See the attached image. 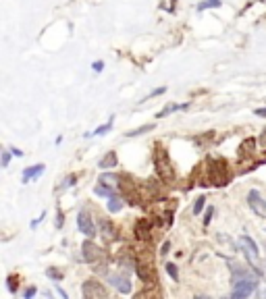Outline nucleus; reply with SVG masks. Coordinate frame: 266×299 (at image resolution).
<instances>
[{"label":"nucleus","instance_id":"f257e3e1","mask_svg":"<svg viewBox=\"0 0 266 299\" xmlns=\"http://www.w3.org/2000/svg\"><path fill=\"white\" fill-rule=\"evenodd\" d=\"M152 160H154V166H156V173H158L160 181H173V166H171L167 150L156 148L152 154Z\"/></svg>","mask_w":266,"mask_h":299},{"label":"nucleus","instance_id":"f03ea898","mask_svg":"<svg viewBox=\"0 0 266 299\" xmlns=\"http://www.w3.org/2000/svg\"><path fill=\"white\" fill-rule=\"evenodd\" d=\"M212 166H208V183L206 185H225L229 175H227V166L221 158H208Z\"/></svg>","mask_w":266,"mask_h":299},{"label":"nucleus","instance_id":"7ed1b4c3","mask_svg":"<svg viewBox=\"0 0 266 299\" xmlns=\"http://www.w3.org/2000/svg\"><path fill=\"white\" fill-rule=\"evenodd\" d=\"M258 289V277H244V279H235L233 281V291L231 297H249Z\"/></svg>","mask_w":266,"mask_h":299},{"label":"nucleus","instance_id":"20e7f679","mask_svg":"<svg viewBox=\"0 0 266 299\" xmlns=\"http://www.w3.org/2000/svg\"><path fill=\"white\" fill-rule=\"evenodd\" d=\"M239 247H241V251H244V254H246V258L249 260V264H252V268H256V270H258V260H260V249H258L256 241L252 239V237H247V235H241V237H239ZM258 274H262V272L258 270Z\"/></svg>","mask_w":266,"mask_h":299},{"label":"nucleus","instance_id":"39448f33","mask_svg":"<svg viewBox=\"0 0 266 299\" xmlns=\"http://www.w3.org/2000/svg\"><path fill=\"white\" fill-rule=\"evenodd\" d=\"M106 279H108V282H111V287H114L119 293H123V295L131 293L133 285H131V279H129L127 272H111Z\"/></svg>","mask_w":266,"mask_h":299},{"label":"nucleus","instance_id":"423d86ee","mask_svg":"<svg viewBox=\"0 0 266 299\" xmlns=\"http://www.w3.org/2000/svg\"><path fill=\"white\" fill-rule=\"evenodd\" d=\"M77 229H79V233H83L88 239H94V237L98 235L96 225H94V220H92V214L88 210H81L77 214Z\"/></svg>","mask_w":266,"mask_h":299},{"label":"nucleus","instance_id":"0eeeda50","mask_svg":"<svg viewBox=\"0 0 266 299\" xmlns=\"http://www.w3.org/2000/svg\"><path fill=\"white\" fill-rule=\"evenodd\" d=\"M100 256H102V251H100V247L92 239L83 241V245H81V258H83V262L96 264L98 260H100Z\"/></svg>","mask_w":266,"mask_h":299},{"label":"nucleus","instance_id":"6e6552de","mask_svg":"<svg viewBox=\"0 0 266 299\" xmlns=\"http://www.w3.org/2000/svg\"><path fill=\"white\" fill-rule=\"evenodd\" d=\"M247 204H249V208H252L258 216H266V199H262L260 195V191L258 189H249V193H247Z\"/></svg>","mask_w":266,"mask_h":299},{"label":"nucleus","instance_id":"1a4fd4ad","mask_svg":"<svg viewBox=\"0 0 266 299\" xmlns=\"http://www.w3.org/2000/svg\"><path fill=\"white\" fill-rule=\"evenodd\" d=\"M81 293H83V297H88V299H92V297H106V289L100 285L98 281H85L81 285Z\"/></svg>","mask_w":266,"mask_h":299},{"label":"nucleus","instance_id":"9d476101","mask_svg":"<svg viewBox=\"0 0 266 299\" xmlns=\"http://www.w3.org/2000/svg\"><path fill=\"white\" fill-rule=\"evenodd\" d=\"M44 171H46V164H42V162L34 164V166H27L25 171H23V175H21V181L25 183V185H27V183H31V181H38L44 175Z\"/></svg>","mask_w":266,"mask_h":299},{"label":"nucleus","instance_id":"9b49d317","mask_svg":"<svg viewBox=\"0 0 266 299\" xmlns=\"http://www.w3.org/2000/svg\"><path fill=\"white\" fill-rule=\"evenodd\" d=\"M98 227H100V237H102L104 241H114L116 239V229L108 218H100Z\"/></svg>","mask_w":266,"mask_h":299},{"label":"nucleus","instance_id":"f8f14e48","mask_svg":"<svg viewBox=\"0 0 266 299\" xmlns=\"http://www.w3.org/2000/svg\"><path fill=\"white\" fill-rule=\"evenodd\" d=\"M150 231H152V222L150 218H139L135 222V237L142 241H148L150 239Z\"/></svg>","mask_w":266,"mask_h":299},{"label":"nucleus","instance_id":"ddd939ff","mask_svg":"<svg viewBox=\"0 0 266 299\" xmlns=\"http://www.w3.org/2000/svg\"><path fill=\"white\" fill-rule=\"evenodd\" d=\"M119 164V156H116V152H106V154L98 160V168H102V171H108V168H114Z\"/></svg>","mask_w":266,"mask_h":299},{"label":"nucleus","instance_id":"4468645a","mask_svg":"<svg viewBox=\"0 0 266 299\" xmlns=\"http://www.w3.org/2000/svg\"><path fill=\"white\" fill-rule=\"evenodd\" d=\"M94 193H96L98 197H113L114 193H116V187H113V185H108V183H102V181H98V185L94 187Z\"/></svg>","mask_w":266,"mask_h":299},{"label":"nucleus","instance_id":"2eb2a0df","mask_svg":"<svg viewBox=\"0 0 266 299\" xmlns=\"http://www.w3.org/2000/svg\"><path fill=\"white\" fill-rule=\"evenodd\" d=\"M123 195H113V197H108V212L111 214H116V212H121L123 210V206H125V202H123Z\"/></svg>","mask_w":266,"mask_h":299},{"label":"nucleus","instance_id":"dca6fc26","mask_svg":"<svg viewBox=\"0 0 266 299\" xmlns=\"http://www.w3.org/2000/svg\"><path fill=\"white\" fill-rule=\"evenodd\" d=\"M190 104H169V106H164V108L156 114V119H164V117H169V114H173V112H177V110H185Z\"/></svg>","mask_w":266,"mask_h":299},{"label":"nucleus","instance_id":"f3484780","mask_svg":"<svg viewBox=\"0 0 266 299\" xmlns=\"http://www.w3.org/2000/svg\"><path fill=\"white\" fill-rule=\"evenodd\" d=\"M254 148H256V140H244V143L239 145V156L241 158H246V156H252L254 154Z\"/></svg>","mask_w":266,"mask_h":299},{"label":"nucleus","instance_id":"a211bd4d","mask_svg":"<svg viewBox=\"0 0 266 299\" xmlns=\"http://www.w3.org/2000/svg\"><path fill=\"white\" fill-rule=\"evenodd\" d=\"M113 125H114V117H111V119L104 123V125H100L98 129H94L92 133H85V137H92V135H106L108 131H113Z\"/></svg>","mask_w":266,"mask_h":299},{"label":"nucleus","instance_id":"6ab92c4d","mask_svg":"<svg viewBox=\"0 0 266 299\" xmlns=\"http://www.w3.org/2000/svg\"><path fill=\"white\" fill-rule=\"evenodd\" d=\"M221 4H223V0H202V2L195 6V9L202 13V11H208V9H218Z\"/></svg>","mask_w":266,"mask_h":299},{"label":"nucleus","instance_id":"aec40b11","mask_svg":"<svg viewBox=\"0 0 266 299\" xmlns=\"http://www.w3.org/2000/svg\"><path fill=\"white\" fill-rule=\"evenodd\" d=\"M152 129H154V125H152V123H148V125H142L137 129H131V131H127V133H125V137H137V135H144L148 131H152Z\"/></svg>","mask_w":266,"mask_h":299},{"label":"nucleus","instance_id":"412c9836","mask_svg":"<svg viewBox=\"0 0 266 299\" xmlns=\"http://www.w3.org/2000/svg\"><path fill=\"white\" fill-rule=\"evenodd\" d=\"M204 208H206V195H200L193 204V216H200V214L204 212Z\"/></svg>","mask_w":266,"mask_h":299},{"label":"nucleus","instance_id":"4be33fe9","mask_svg":"<svg viewBox=\"0 0 266 299\" xmlns=\"http://www.w3.org/2000/svg\"><path fill=\"white\" fill-rule=\"evenodd\" d=\"M46 277H48V279H52L54 282H60V281H62V277H65V274H62L60 270H57V268H54V266H50L48 270H46Z\"/></svg>","mask_w":266,"mask_h":299},{"label":"nucleus","instance_id":"5701e85b","mask_svg":"<svg viewBox=\"0 0 266 299\" xmlns=\"http://www.w3.org/2000/svg\"><path fill=\"white\" fill-rule=\"evenodd\" d=\"M75 181H77V175H75V173L67 175V177H65V181H62L60 185H58V189L62 191V189H69V187H73V185H75Z\"/></svg>","mask_w":266,"mask_h":299},{"label":"nucleus","instance_id":"b1692460","mask_svg":"<svg viewBox=\"0 0 266 299\" xmlns=\"http://www.w3.org/2000/svg\"><path fill=\"white\" fill-rule=\"evenodd\" d=\"M164 270H167V274L173 281H179V270H177V264H173V262H167V266H164Z\"/></svg>","mask_w":266,"mask_h":299},{"label":"nucleus","instance_id":"393cba45","mask_svg":"<svg viewBox=\"0 0 266 299\" xmlns=\"http://www.w3.org/2000/svg\"><path fill=\"white\" fill-rule=\"evenodd\" d=\"M6 282H9V285H6V287H9L11 293H13V295L17 293V289H19V279H17V277H13V274H11V277L6 279Z\"/></svg>","mask_w":266,"mask_h":299},{"label":"nucleus","instance_id":"a878e982","mask_svg":"<svg viewBox=\"0 0 266 299\" xmlns=\"http://www.w3.org/2000/svg\"><path fill=\"white\" fill-rule=\"evenodd\" d=\"M212 216H214V208H212V206H208L206 212H204V225H206V227L210 225V222H212Z\"/></svg>","mask_w":266,"mask_h":299},{"label":"nucleus","instance_id":"bb28decb","mask_svg":"<svg viewBox=\"0 0 266 299\" xmlns=\"http://www.w3.org/2000/svg\"><path fill=\"white\" fill-rule=\"evenodd\" d=\"M11 150V148H9ZM9 150H2V168H6L11 164V156H13V152H9Z\"/></svg>","mask_w":266,"mask_h":299},{"label":"nucleus","instance_id":"cd10ccee","mask_svg":"<svg viewBox=\"0 0 266 299\" xmlns=\"http://www.w3.org/2000/svg\"><path fill=\"white\" fill-rule=\"evenodd\" d=\"M164 91H167V88H164V86H162V88H156V89L152 91V94H150V96H146V98L142 100V102H146V100H150V98H156V96H162V94H164Z\"/></svg>","mask_w":266,"mask_h":299},{"label":"nucleus","instance_id":"c85d7f7f","mask_svg":"<svg viewBox=\"0 0 266 299\" xmlns=\"http://www.w3.org/2000/svg\"><path fill=\"white\" fill-rule=\"evenodd\" d=\"M36 293H38L36 287H27L25 291H23V297H25V299H31V297H36Z\"/></svg>","mask_w":266,"mask_h":299},{"label":"nucleus","instance_id":"c756f323","mask_svg":"<svg viewBox=\"0 0 266 299\" xmlns=\"http://www.w3.org/2000/svg\"><path fill=\"white\" fill-rule=\"evenodd\" d=\"M102 69H104V63H102V60H94V63H92V71H94V73H100Z\"/></svg>","mask_w":266,"mask_h":299},{"label":"nucleus","instance_id":"7c9ffc66","mask_svg":"<svg viewBox=\"0 0 266 299\" xmlns=\"http://www.w3.org/2000/svg\"><path fill=\"white\" fill-rule=\"evenodd\" d=\"M169 249H171V241H164V243H162V249H160V254H169Z\"/></svg>","mask_w":266,"mask_h":299},{"label":"nucleus","instance_id":"2f4dec72","mask_svg":"<svg viewBox=\"0 0 266 299\" xmlns=\"http://www.w3.org/2000/svg\"><path fill=\"white\" fill-rule=\"evenodd\" d=\"M254 114H256V117H264L266 119V108H256Z\"/></svg>","mask_w":266,"mask_h":299},{"label":"nucleus","instance_id":"473e14b6","mask_svg":"<svg viewBox=\"0 0 266 299\" xmlns=\"http://www.w3.org/2000/svg\"><path fill=\"white\" fill-rule=\"evenodd\" d=\"M44 216H46V214H42V216H40V218H38V220H31V229H36L38 225H40V222L44 220Z\"/></svg>","mask_w":266,"mask_h":299},{"label":"nucleus","instance_id":"72a5a7b5","mask_svg":"<svg viewBox=\"0 0 266 299\" xmlns=\"http://www.w3.org/2000/svg\"><path fill=\"white\" fill-rule=\"evenodd\" d=\"M57 216H58V218H57V229H60V227H62V212H60V210H58Z\"/></svg>","mask_w":266,"mask_h":299},{"label":"nucleus","instance_id":"f704fd0d","mask_svg":"<svg viewBox=\"0 0 266 299\" xmlns=\"http://www.w3.org/2000/svg\"><path fill=\"white\" fill-rule=\"evenodd\" d=\"M260 143H262V148L266 150V129L262 131V135H260Z\"/></svg>","mask_w":266,"mask_h":299},{"label":"nucleus","instance_id":"c9c22d12","mask_svg":"<svg viewBox=\"0 0 266 299\" xmlns=\"http://www.w3.org/2000/svg\"><path fill=\"white\" fill-rule=\"evenodd\" d=\"M57 293H58V295H60V297H65V299H67V297H69V295H67V291H62V289H60V287H58V282H57Z\"/></svg>","mask_w":266,"mask_h":299},{"label":"nucleus","instance_id":"e433bc0d","mask_svg":"<svg viewBox=\"0 0 266 299\" xmlns=\"http://www.w3.org/2000/svg\"><path fill=\"white\" fill-rule=\"evenodd\" d=\"M11 152H13V156H17V158H21V156H23V152H21V150H17V148H11Z\"/></svg>","mask_w":266,"mask_h":299},{"label":"nucleus","instance_id":"4c0bfd02","mask_svg":"<svg viewBox=\"0 0 266 299\" xmlns=\"http://www.w3.org/2000/svg\"><path fill=\"white\" fill-rule=\"evenodd\" d=\"M264 277H266V264H264Z\"/></svg>","mask_w":266,"mask_h":299},{"label":"nucleus","instance_id":"58836bf2","mask_svg":"<svg viewBox=\"0 0 266 299\" xmlns=\"http://www.w3.org/2000/svg\"><path fill=\"white\" fill-rule=\"evenodd\" d=\"M264 297H266V291H264Z\"/></svg>","mask_w":266,"mask_h":299}]
</instances>
